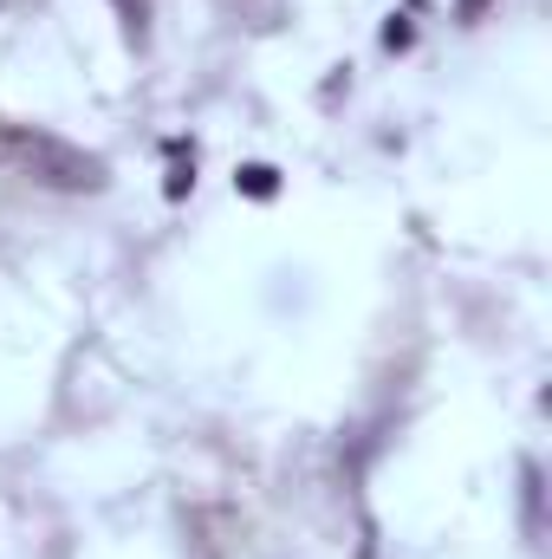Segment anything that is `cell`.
<instances>
[{
    "instance_id": "obj_1",
    "label": "cell",
    "mask_w": 552,
    "mask_h": 559,
    "mask_svg": "<svg viewBox=\"0 0 552 559\" xmlns=\"http://www.w3.org/2000/svg\"><path fill=\"white\" fill-rule=\"evenodd\" d=\"M241 189H248V195H274L279 176L267 169V163H248V169H241Z\"/></svg>"
},
{
    "instance_id": "obj_2",
    "label": "cell",
    "mask_w": 552,
    "mask_h": 559,
    "mask_svg": "<svg viewBox=\"0 0 552 559\" xmlns=\"http://www.w3.org/2000/svg\"><path fill=\"white\" fill-rule=\"evenodd\" d=\"M384 46H410V20H391L384 26Z\"/></svg>"
},
{
    "instance_id": "obj_3",
    "label": "cell",
    "mask_w": 552,
    "mask_h": 559,
    "mask_svg": "<svg viewBox=\"0 0 552 559\" xmlns=\"http://www.w3.org/2000/svg\"><path fill=\"white\" fill-rule=\"evenodd\" d=\"M481 7H488V0H461V7H455V13H461V20H475V13H481Z\"/></svg>"
}]
</instances>
